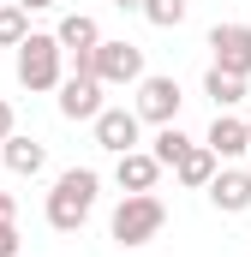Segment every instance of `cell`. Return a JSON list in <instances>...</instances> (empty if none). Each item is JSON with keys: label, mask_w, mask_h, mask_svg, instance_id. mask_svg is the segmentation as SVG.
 <instances>
[{"label": "cell", "mask_w": 251, "mask_h": 257, "mask_svg": "<svg viewBox=\"0 0 251 257\" xmlns=\"http://www.w3.org/2000/svg\"><path fill=\"white\" fill-rule=\"evenodd\" d=\"M96 192H102L96 168H66L54 180V192H48V227L54 233H78L90 221V209H96Z\"/></svg>", "instance_id": "obj_1"}, {"label": "cell", "mask_w": 251, "mask_h": 257, "mask_svg": "<svg viewBox=\"0 0 251 257\" xmlns=\"http://www.w3.org/2000/svg\"><path fill=\"white\" fill-rule=\"evenodd\" d=\"M18 84L30 90V96H42V90H60V66H66V54H60V42H54V30H30L18 48Z\"/></svg>", "instance_id": "obj_2"}, {"label": "cell", "mask_w": 251, "mask_h": 257, "mask_svg": "<svg viewBox=\"0 0 251 257\" xmlns=\"http://www.w3.org/2000/svg\"><path fill=\"white\" fill-rule=\"evenodd\" d=\"M162 227H168V203L156 192H126L120 209H114V221H108V233L120 239L126 251H132V245H150Z\"/></svg>", "instance_id": "obj_3"}, {"label": "cell", "mask_w": 251, "mask_h": 257, "mask_svg": "<svg viewBox=\"0 0 251 257\" xmlns=\"http://www.w3.org/2000/svg\"><path fill=\"white\" fill-rule=\"evenodd\" d=\"M180 78H168V72H144L138 78V120L144 126H180Z\"/></svg>", "instance_id": "obj_4"}, {"label": "cell", "mask_w": 251, "mask_h": 257, "mask_svg": "<svg viewBox=\"0 0 251 257\" xmlns=\"http://www.w3.org/2000/svg\"><path fill=\"white\" fill-rule=\"evenodd\" d=\"M90 72H96V84H102V90H108V84H114V90H120V84H138V78H144V48H138V42H108V36H102V42H96V54H90Z\"/></svg>", "instance_id": "obj_5"}, {"label": "cell", "mask_w": 251, "mask_h": 257, "mask_svg": "<svg viewBox=\"0 0 251 257\" xmlns=\"http://www.w3.org/2000/svg\"><path fill=\"white\" fill-rule=\"evenodd\" d=\"M209 54H215V66H221V72L251 78V24H239V18L215 24V30H209Z\"/></svg>", "instance_id": "obj_6"}, {"label": "cell", "mask_w": 251, "mask_h": 257, "mask_svg": "<svg viewBox=\"0 0 251 257\" xmlns=\"http://www.w3.org/2000/svg\"><path fill=\"white\" fill-rule=\"evenodd\" d=\"M90 126H96V144H102L108 156H126V150H138V144H144V138H138V132H144V120H138L132 108H102Z\"/></svg>", "instance_id": "obj_7"}, {"label": "cell", "mask_w": 251, "mask_h": 257, "mask_svg": "<svg viewBox=\"0 0 251 257\" xmlns=\"http://www.w3.org/2000/svg\"><path fill=\"white\" fill-rule=\"evenodd\" d=\"M108 102H102V84H96V72H72L60 78V114L66 120H96Z\"/></svg>", "instance_id": "obj_8"}, {"label": "cell", "mask_w": 251, "mask_h": 257, "mask_svg": "<svg viewBox=\"0 0 251 257\" xmlns=\"http://www.w3.org/2000/svg\"><path fill=\"white\" fill-rule=\"evenodd\" d=\"M203 192H209V203H215L221 215H245L251 209V174L245 168H215Z\"/></svg>", "instance_id": "obj_9"}, {"label": "cell", "mask_w": 251, "mask_h": 257, "mask_svg": "<svg viewBox=\"0 0 251 257\" xmlns=\"http://www.w3.org/2000/svg\"><path fill=\"white\" fill-rule=\"evenodd\" d=\"M203 150L215 156V162H233V156H251V132L239 114H215L209 120V138H203Z\"/></svg>", "instance_id": "obj_10"}, {"label": "cell", "mask_w": 251, "mask_h": 257, "mask_svg": "<svg viewBox=\"0 0 251 257\" xmlns=\"http://www.w3.org/2000/svg\"><path fill=\"white\" fill-rule=\"evenodd\" d=\"M114 180H120V192H156V180H162V162L138 144V150H126L114 156Z\"/></svg>", "instance_id": "obj_11"}, {"label": "cell", "mask_w": 251, "mask_h": 257, "mask_svg": "<svg viewBox=\"0 0 251 257\" xmlns=\"http://www.w3.org/2000/svg\"><path fill=\"white\" fill-rule=\"evenodd\" d=\"M54 42H60V54H96V42H102V24L90 18V12H66L60 24H54Z\"/></svg>", "instance_id": "obj_12"}, {"label": "cell", "mask_w": 251, "mask_h": 257, "mask_svg": "<svg viewBox=\"0 0 251 257\" xmlns=\"http://www.w3.org/2000/svg\"><path fill=\"white\" fill-rule=\"evenodd\" d=\"M0 156H6V168H12L18 180H36V174L48 168V150H42L36 138H24V132H12V138L0 144Z\"/></svg>", "instance_id": "obj_13"}, {"label": "cell", "mask_w": 251, "mask_h": 257, "mask_svg": "<svg viewBox=\"0 0 251 257\" xmlns=\"http://www.w3.org/2000/svg\"><path fill=\"white\" fill-rule=\"evenodd\" d=\"M215 168H221V162H215L203 144H186V150H180V162H174V180H180V186H191V192H203Z\"/></svg>", "instance_id": "obj_14"}, {"label": "cell", "mask_w": 251, "mask_h": 257, "mask_svg": "<svg viewBox=\"0 0 251 257\" xmlns=\"http://www.w3.org/2000/svg\"><path fill=\"white\" fill-rule=\"evenodd\" d=\"M203 96L215 102V114H227V108H239V102H245V78H233V72L209 66V72H203Z\"/></svg>", "instance_id": "obj_15"}, {"label": "cell", "mask_w": 251, "mask_h": 257, "mask_svg": "<svg viewBox=\"0 0 251 257\" xmlns=\"http://www.w3.org/2000/svg\"><path fill=\"white\" fill-rule=\"evenodd\" d=\"M24 36H30V12L12 6V0H0V48H18Z\"/></svg>", "instance_id": "obj_16"}, {"label": "cell", "mask_w": 251, "mask_h": 257, "mask_svg": "<svg viewBox=\"0 0 251 257\" xmlns=\"http://www.w3.org/2000/svg\"><path fill=\"white\" fill-rule=\"evenodd\" d=\"M186 144H191V138H186V132H180V126H156V138H150V156H156L162 168H174Z\"/></svg>", "instance_id": "obj_17"}, {"label": "cell", "mask_w": 251, "mask_h": 257, "mask_svg": "<svg viewBox=\"0 0 251 257\" xmlns=\"http://www.w3.org/2000/svg\"><path fill=\"white\" fill-rule=\"evenodd\" d=\"M138 12H144L156 30H180V24H186V0H144Z\"/></svg>", "instance_id": "obj_18"}, {"label": "cell", "mask_w": 251, "mask_h": 257, "mask_svg": "<svg viewBox=\"0 0 251 257\" xmlns=\"http://www.w3.org/2000/svg\"><path fill=\"white\" fill-rule=\"evenodd\" d=\"M0 257H18V221H0Z\"/></svg>", "instance_id": "obj_19"}, {"label": "cell", "mask_w": 251, "mask_h": 257, "mask_svg": "<svg viewBox=\"0 0 251 257\" xmlns=\"http://www.w3.org/2000/svg\"><path fill=\"white\" fill-rule=\"evenodd\" d=\"M12 132H18V114H12V102H6V96H0V144H6V138H12Z\"/></svg>", "instance_id": "obj_20"}, {"label": "cell", "mask_w": 251, "mask_h": 257, "mask_svg": "<svg viewBox=\"0 0 251 257\" xmlns=\"http://www.w3.org/2000/svg\"><path fill=\"white\" fill-rule=\"evenodd\" d=\"M0 221H18V197L12 192H0Z\"/></svg>", "instance_id": "obj_21"}, {"label": "cell", "mask_w": 251, "mask_h": 257, "mask_svg": "<svg viewBox=\"0 0 251 257\" xmlns=\"http://www.w3.org/2000/svg\"><path fill=\"white\" fill-rule=\"evenodd\" d=\"M12 6H24V12H48V6H60V0H12Z\"/></svg>", "instance_id": "obj_22"}, {"label": "cell", "mask_w": 251, "mask_h": 257, "mask_svg": "<svg viewBox=\"0 0 251 257\" xmlns=\"http://www.w3.org/2000/svg\"><path fill=\"white\" fill-rule=\"evenodd\" d=\"M114 6H120V12H138V6H144V0H114Z\"/></svg>", "instance_id": "obj_23"}, {"label": "cell", "mask_w": 251, "mask_h": 257, "mask_svg": "<svg viewBox=\"0 0 251 257\" xmlns=\"http://www.w3.org/2000/svg\"><path fill=\"white\" fill-rule=\"evenodd\" d=\"M245 132H251V114H245Z\"/></svg>", "instance_id": "obj_24"}, {"label": "cell", "mask_w": 251, "mask_h": 257, "mask_svg": "<svg viewBox=\"0 0 251 257\" xmlns=\"http://www.w3.org/2000/svg\"><path fill=\"white\" fill-rule=\"evenodd\" d=\"M245 174H251V168H245Z\"/></svg>", "instance_id": "obj_25"}]
</instances>
